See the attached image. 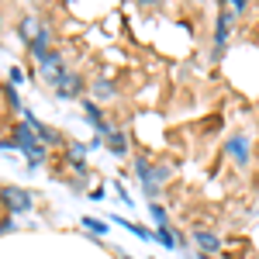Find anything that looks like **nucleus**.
I'll return each instance as SVG.
<instances>
[{"label": "nucleus", "mask_w": 259, "mask_h": 259, "mask_svg": "<svg viewBox=\"0 0 259 259\" xmlns=\"http://www.w3.org/2000/svg\"><path fill=\"white\" fill-rule=\"evenodd\" d=\"M80 225L87 228V232H94V235H104V232H107V225H104V221H97V218H83Z\"/></svg>", "instance_id": "9d476101"}, {"label": "nucleus", "mask_w": 259, "mask_h": 259, "mask_svg": "<svg viewBox=\"0 0 259 259\" xmlns=\"http://www.w3.org/2000/svg\"><path fill=\"white\" fill-rule=\"evenodd\" d=\"M49 38H52V31H49V28H38V35H35V41H31V52H35L38 59L49 52Z\"/></svg>", "instance_id": "0eeeda50"}, {"label": "nucleus", "mask_w": 259, "mask_h": 259, "mask_svg": "<svg viewBox=\"0 0 259 259\" xmlns=\"http://www.w3.org/2000/svg\"><path fill=\"white\" fill-rule=\"evenodd\" d=\"M156 239H159L162 245H166V249H173V245H177V239H173V235H169L166 228H159V232H156Z\"/></svg>", "instance_id": "f8f14e48"}, {"label": "nucleus", "mask_w": 259, "mask_h": 259, "mask_svg": "<svg viewBox=\"0 0 259 259\" xmlns=\"http://www.w3.org/2000/svg\"><path fill=\"white\" fill-rule=\"evenodd\" d=\"M107 149H111L114 156H124V152H128V145H124V135H121V132H114V135L107 139Z\"/></svg>", "instance_id": "1a4fd4ad"}, {"label": "nucleus", "mask_w": 259, "mask_h": 259, "mask_svg": "<svg viewBox=\"0 0 259 259\" xmlns=\"http://www.w3.org/2000/svg\"><path fill=\"white\" fill-rule=\"evenodd\" d=\"M228 152H232V159H235V162L245 166V162H249V139H245V135H235V139L228 142Z\"/></svg>", "instance_id": "39448f33"}, {"label": "nucleus", "mask_w": 259, "mask_h": 259, "mask_svg": "<svg viewBox=\"0 0 259 259\" xmlns=\"http://www.w3.org/2000/svg\"><path fill=\"white\" fill-rule=\"evenodd\" d=\"M114 94H118V90H114V83H111V80H104V76H100V80L94 83V97H97V100H111Z\"/></svg>", "instance_id": "6e6552de"}, {"label": "nucleus", "mask_w": 259, "mask_h": 259, "mask_svg": "<svg viewBox=\"0 0 259 259\" xmlns=\"http://www.w3.org/2000/svg\"><path fill=\"white\" fill-rule=\"evenodd\" d=\"M52 87H56V97L73 100V97H76V94L83 90V80H80V73H73V69H62L59 76L52 80Z\"/></svg>", "instance_id": "f257e3e1"}, {"label": "nucleus", "mask_w": 259, "mask_h": 259, "mask_svg": "<svg viewBox=\"0 0 259 259\" xmlns=\"http://www.w3.org/2000/svg\"><path fill=\"white\" fill-rule=\"evenodd\" d=\"M38 69L45 73V76H49V83H52V80H56V76L62 73V69H66V59H62L59 52H45V56L38 59Z\"/></svg>", "instance_id": "7ed1b4c3"}, {"label": "nucleus", "mask_w": 259, "mask_h": 259, "mask_svg": "<svg viewBox=\"0 0 259 259\" xmlns=\"http://www.w3.org/2000/svg\"><path fill=\"white\" fill-rule=\"evenodd\" d=\"M149 211H152V218H156V225H159V228H166V207H159V204H152Z\"/></svg>", "instance_id": "9b49d317"}, {"label": "nucleus", "mask_w": 259, "mask_h": 259, "mask_svg": "<svg viewBox=\"0 0 259 259\" xmlns=\"http://www.w3.org/2000/svg\"><path fill=\"white\" fill-rule=\"evenodd\" d=\"M4 94H7V104H11V107H18V94H14V87H4Z\"/></svg>", "instance_id": "ddd939ff"}, {"label": "nucleus", "mask_w": 259, "mask_h": 259, "mask_svg": "<svg viewBox=\"0 0 259 259\" xmlns=\"http://www.w3.org/2000/svg\"><path fill=\"white\" fill-rule=\"evenodd\" d=\"M11 83H24V73H21L18 66H14V69H11Z\"/></svg>", "instance_id": "4468645a"}, {"label": "nucleus", "mask_w": 259, "mask_h": 259, "mask_svg": "<svg viewBox=\"0 0 259 259\" xmlns=\"http://www.w3.org/2000/svg\"><path fill=\"white\" fill-rule=\"evenodd\" d=\"M83 107H87V121H90V124L97 128V132H100V135H104V139H111V135H114V128H111L107 121L100 118V107H97V104H94V100H87Z\"/></svg>", "instance_id": "20e7f679"}, {"label": "nucleus", "mask_w": 259, "mask_h": 259, "mask_svg": "<svg viewBox=\"0 0 259 259\" xmlns=\"http://www.w3.org/2000/svg\"><path fill=\"white\" fill-rule=\"evenodd\" d=\"M194 242H197L204 252H218L221 249V239L214 235V232H194Z\"/></svg>", "instance_id": "423d86ee"}, {"label": "nucleus", "mask_w": 259, "mask_h": 259, "mask_svg": "<svg viewBox=\"0 0 259 259\" xmlns=\"http://www.w3.org/2000/svg\"><path fill=\"white\" fill-rule=\"evenodd\" d=\"M0 200H4V207H7L11 214H18V211H28V207H31V194L21 190V187H4V190H0Z\"/></svg>", "instance_id": "f03ea898"}]
</instances>
